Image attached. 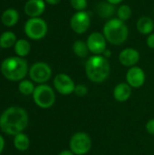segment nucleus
Wrapping results in <instances>:
<instances>
[{
  "mask_svg": "<svg viewBox=\"0 0 154 155\" xmlns=\"http://www.w3.org/2000/svg\"><path fill=\"white\" fill-rule=\"evenodd\" d=\"M27 125V113L21 107H9L0 116V129L3 133L8 135H16L21 134Z\"/></svg>",
  "mask_w": 154,
  "mask_h": 155,
  "instance_id": "f257e3e1",
  "label": "nucleus"
},
{
  "mask_svg": "<svg viewBox=\"0 0 154 155\" xmlns=\"http://www.w3.org/2000/svg\"><path fill=\"white\" fill-rule=\"evenodd\" d=\"M84 71L87 78L94 84L105 82L111 74V66L107 58L103 55H92L85 62Z\"/></svg>",
  "mask_w": 154,
  "mask_h": 155,
  "instance_id": "f03ea898",
  "label": "nucleus"
},
{
  "mask_svg": "<svg viewBox=\"0 0 154 155\" xmlns=\"http://www.w3.org/2000/svg\"><path fill=\"white\" fill-rule=\"evenodd\" d=\"M103 34L107 42L113 45H123L129 36V29L125 22L116 18L109 19L103 25Z\"/></svg>",
  "mask_w": 154,
  "mask_h": 155,
  "instance_id": "7ed1b4c3",
  "label": "nucleus"
},
{
  "mask_svg": "<svg viewBox=\"0 0 154 155\" xmlns=\"http://www.w3.org/2000/svg\"><path fill=\"white\" fill-rule=\"evenodd\" d=\"M1 72L10 81H20L25 77L28 72L27 62L19 56L8 57L2 62Z\"/></svg>",
  "mask_w": 154,
  "mask_h": 155,
  "instance_id": "20e7f679",
  "label": "nucleus"
},
{
  "mask_svg": "<svg viewBox=\"0 0 154 155\" xmlns=\"http://www.w3.org/2000/svg\"><path fill=\"white\" fill-rule=\"evenodd\" d=\"M33 99L35 104L42 109H48L55 103L54 91L47 84H39L33 93Z\"/></svg>",
  "mask_w": 154,
  "mask_h": 155,
  "instance_id": "39448f33",
  "label": "nucleus"
},
{
  "mask_svg": "<svg viewBox=\"0 0 154 155\" xmlns=\"http://www.w3.org/2000/svg\"><path fill=\"white\" fill-rule=\"evenodd\" d=\"M48 31L46 22L41 17L29 18L25 24V33L32 40L43 39Z\"/></svg>",
  "mask_w": 154,
  "mask_h": 155,
  "instance_id": "423d86ee",
  "label": "nucleus"
},
{
  "mask_svg": "<svg viewBox=\"0 0 154 155\" xmlns=\"http://www.w3.org/2000/svg\"><path fill=\"white\" fill-rule=\"evenodd\" d=\"M69 146L74 155H85L91 151L92 139L88 134L77 132L72 135Z\"/></svg>",
  "mask_w": 154,
  "mask_h": 155,
  "instance_id": "0eeeda50",
  "label": "nucleus"
},
{
  "mask_svg": "<svg viewBox=\"0 0 154 155\" xmlns=\"http://www.w3.org/2000/svg\"><path fill=\"white\" fill-rule=\"evenodd\" d=\"M29 76L33 82L43 84L50 80L52 76V69L46 63L37 62L31 66Z\"/></svg>",
  "mask_w": 154,
  "mask_h": 155,
  "instance_id": "6e6552de",
  "label": "nucleus"
},
{
  "mask_svg": "<svg viewBox=\"0 0 154 155\" xmlns=\"http://www.w3.org/2000/svg\"><path fill=\"white\" fill-rule=\"evenodd\" d=\"M91 25V16L86 11H76L70 19L71 29L78 35L84 34Z\"/></svg>",
  "mask_w": 154,
  "mask_h": 155,
  "instance_id": "1a4fd4ad",
  "label": "nucleus"
},
{
  "mask_svg": "<svg viewBox=\"0 0 154 155\" xmlns=\"http://www.w3.org/2000/svg\"><path fill=\"white\" fill-rule=\"evenodd\" d=\"M90 53L95 55H102L107 49V40L103 33L93 32L90 34L86 40Z\"/></svg>",
  "mask_w": 154,
  "mask_h": 155,
  "instance_id": "9d476101",
  "label": "nucleus"
},
{
  "mask_svg": "<svg viewBox=\"0 0 154 155\" xmlns=\"http://www.w3.org/2000/svg\"><path fill=\"white\" fill-rule=\"evenodd\" d=\"M75 85L72 77L66 74H58L54 78V86L62 95H70L74 93Z\"/></svg>",
  "mask_w": 154,
  "mask_h": 155,
  "instance_id": "9b49d317",
  "label": "nucleus"
},
{
  "mask_svg": "<svg viewBox=\"0 0 154 155\" xmlns=\"http://www.w3.org/2000/svg\"><path fill=\"white\" fill-rule=\"evenodd\" d=\"M146 80V74L143 69L139 66L130 67L126 73V83L132 88L142 87Z\"/></svg>",
  "mask_w": 154,
  "mask_h": 155,
  "instance_id": "f8f14e48",
  "label": "nucleus"
},
{
  "mask_svg": "<svg viewBox=\"0 0 154 155\" xmlns=\"http://www.w3.org/2000/svg\"><path fill=\"white\" fill-rule=\"evenodd\" d=\"M140 57L141 55L138 50H136L135 48L127 47L119 54L118 58L122 65L130 68L135 66L138 64V62L140 61Z\"/></svg>",
  "mask_w": 154,
  "mask_h": 155,
  "instance_id": "ddd939ff",
  "label": "nucleus"
},
{
  "mask_svg": "<svg viewBox=\"0 0 154 155\" xmlns=\"http://www.w3.org/2000/svg\"><path fill=\"white\" fill-rule=\"evenodd\" d=\"M25 13L32 17H40L45 10L44 0H28L25 5Z\"/></svg>",
  "mask_w": 154,
  "mask_h": 155,
  "instance_id": "4468645a",
  "label": "nucleus"
},
{
  "mask_svg": "<svg viewBox=\"0 0 154 155\" xmlns=\"http://www.w3.org/2000/svg\"><path fill=\"white\" fill-rule=\"evenodd\" d=\"M132 87L127 83H120L113 89V98L119 103L128 101L132 95Z\"/></svg>",
  "mask_w": 154,
  "mask_h": 155,
  "instance_id": "2eb2a0df",
  "label": "nucleus"
},
{
  "mask_svg": "<svg viewBox=\"0 0 154 155\" xmlns=\"http://www.w3.org/2000/svg\"><path fill=\"white\" fill-rule=\"evenodd\" d=\"M136 28L140 34L144 35H149L153 32V20L150 16H142L137 20Z\"/></svg>",
  "mask_w": 154,
  "mask_h": 155,
  "instance_id": "dca6fc26",
  "label": "nucleus"
},
{
  "mask_svg": "<svg viewBox=\"0 0 154 155\" xmlns=\"http://www.w3.org/2000/svg\"><path fill=\"white\" fill-rule=\"evenodd\" d=\"M19 20V14L14 8H7L5 10L1 16L2 24L5 26L11 27L17 24Z\"/></svg>",
  "mask_w": 154,
  "mask_h": 155,
  "instance_id": "f3484780",
  "label": "nucleus"
},
{
  "mask_svg": "<svg viewBox=\"0 0 154 155\" xmlns=\"http://www.w3.org/2000/svg\"><path fill=\"white\" fill-rule=\"evenodd\" d=\"M72 50H73L74 54L76 56L80 57V58L87 57L88 54L90 53L89 48L87 46V44L84 40H76V41H74L73 45H72Z\"/></svg>",
  "mask_w": 154,
  "mask_h": 155,
  "instance_id": "a211bd4d",
  "label": "nucleus"
},
{
  "mask_svg": "<svg viewBox=\"0 0 154 155\" xmlns=\"http://www.w3.org/2000/svg\"><path fill=\"white\" fill-rule=\"evenodd\" d=\"M97 14L102 18H109L113 16V15L115 12L114 5L108 3V2H102L97 5L96 7Z\"/></svg>",
  "mask_w": 154,
  "mask_h": 155,
  "instance_id": "6ab92c4d",
  "label": "nucleus"
},
{
  "mask_svg": "<svg viewBox=\"0 0 154 155\" xmlns=\"http://www.w3.org/2000/svg\"><path fill=\"white\" fill-rule=\"evenodd\" d=\"M15 52L19 57H25L28 55L31 51V45L25 39H19L15 44Z\"/></svg>",
  "mask_w": 154,
  "mask_h": 155,
  "instance_id": "aec40b11",
  "label": "nucleus"
},
{
  "mask_svg": "<svg viewBox=\"0 0 154 155\" xmlns=\"http://www.w3.org/2000/svg\"><path fill=\"white\" fill-rule=\"evenodd\" d=\"M15 34L12 31H5L0 35V47L2 48H10L16 43Z\"/></svg>",
  "mask_w": 154,
  "mask_h": 155,
  "instance_id": "412c9836",
  "label": "nucleus"
},
{
  "mask_svg": "<svg viewBox=\"0 0 154 155\" xmlns=\"http://www.w3.org/2000/svg\"><path fill=\"white\" fill-rule=\"evenodd\" d=\"M14 145L18 151H21V152L26 151L30 145V141H29L28 136L23 133L15 135Z\"/></svg>",
  "mask_w": 154,
  "mask_h": 155,
  "instance_id": "4be33fe9",
  "label": "nucleus"
},
{
  "mask_svg": "<svg viewBox=\"0 0 154 155\" xmlns=\"http://www.w3.org/2000/svg\"><path fill=\"white\" fill-rule=\"evenodd\" d=\"M116 14H117V18L118 19L125 22V21H128L132 17L133 10H132L131 6L129 5H125L124 4V5H120L117 8Z\"/></svg>",
  "mask_w": 154,
  "mask_h": 155,
  "instance_id": "5701e85b",
  "label": "nucleus"
},
{
  "mask_svg": "<svg viewBox=\"0 0 154 155\" xmlns=\"http://www.w3.org/2000/svg\"><path fill=\"white\" fill-rule=\"evenodd\" d=\"M18 89H19V92L21 94H23L25 95H30V94H33L35 87H34V84L31 81L24 80L19 84Z\"/></svg>",
  "mask_w": 154,
  "mask_h": 155,
  "instance_id": "b1692460",
  "label": "nucleus"
},
{
  "mask_svg": "<svg viewBox=\"0 0 154 155\" xmlns=\"http://www.w3.org/2000/svg\"><path fill=\"white\" fill-rule=\"evenodd\" d=\"M70 5L76 11H85L88 2L87 0H70Z\"/></svg>",
  "mask_w": 154,
  "mask_h": 155,
  "instance_id": "393cba45",
  "label": "nucleus"
},
{
  "mask_svg": "<svg viewBox=\"0 0 154 155\" xmlns=\"http://www.w3.org/2000/svg\"><path fill=\"white\" fill-rule=\"evenodd\" d=\"M88 94V87L85 84H77L75 85L74 94L78 97H84Z\"/></svg>",
  "mask_w": 154,
  "mask_h": 155,
  "instance_id": "a878e982",
  "label": "nucleus"
},
{
  "mask_svg": "<svg viewBox=\"0 0 154 155\" xmlns=\"http://www.w3.org/2000/svg\"><path fill=\"white\" fill-rule=\"evenodd\" d=\"M145 129L147 131V133L151 135L154 136V119H150L145 125Z\"/></svg>",
  "mask_w": 154,
  "mask_h": 155,
  "instance_id": "bb28decb",
  "label": "nucleus"
},
{
  "mask_svg": "<svg viewBox=\"0 0 154 155\" xmlns=\"http://www.w3.org/2000/svg\"><path fill=\"white\" fill-rule=\"evenodd\" d=\"M146 45L149 48L154 49V33L150 34L146 38Z\"/></svg>",
  "mask_w": 154,
  "mask_h": 155,
  "instance_id": "cd10ccee",
  "label": "nucleus"
},
{
  "mask_svg": "<svg viewBox=\"0 0 154 155\" xmlns=\"http://www.w3.org/2000/svg\"><path fill=\"white\" fill-rule=\"evenodd\" d=\"M58 155H74V153L71 150H64L61 153H59Z\"/></svg>",
  "mask_w": 154,
  "mask_h": 155,
  "instance_id": "c85d7f7f",
  "label": "nucleus"
},
{
  "mask_svg": "<svg viewBox=\"0 0 154 155\" xmlns=\"http://www.w3.org/2000/svg\"><path fill=\"white\" fill-rule=\"evenodd\" d=\"M45 3L49 4V5H57L61 2V0H44Z\"/></svg>",
  "mask_w": 154,
  "mask_h": 155,
  "instance_id": "c756f323",
  "label": "nucleus"
},
{
  "mask_svg": "<svg viewBox=\"0 0 154 155\" xmlns=\"http://www.w3.org/2000/svg\"><path fill=\"white\" fill-rule=\"evenodd\" d=\"M4 148H5V141H4V138L0 135V154L3 152Z\"/></svg>",
  "mask_w": 154,
  "mask_h": 155,
  "instance_id": "7c9ffc66",
  "label": "nucleus"
},
{
  "mask_svg": "<svg viewBox=\"0 0 154 155\" xmlns=\"http://www.w3.org/2000/svg\"><path fill=\"white\" fill-rule=\"evenodd\" d=\"M102 55H103V56H104L105 58H107V59H108L109 57H111V55H112V52H111L109 49H106V50L103 52V54Z\"/></svg>",
  "mask_w": 154,
  "mask_h": 155,
  "instance_id": "2f4dec72",
  "label": "nucleus"
},
{
  "mask_svg": "<svg viewBox=\"0 0 154 155\" xmlns=\"http://www.w3.org/2000/svg\"><path fill=\"white\" fill-rule=\"evenodd\" d=\"M123 1V0H106V2H108V3H110V4L113 5H119V4H121Z\"/></svg>",
  "mask_w": 154,
  "mask_h": 155,
  "instance_id": "473e14b6",
  "label": "nucleus"
},
{
  "mask_svg": "<svg viewBox=\"0 0 154 155\" xmlns=\"http://www.w3.org/2000/svg\"><path fill=\"white\" fill-rule=\"evenodd\" d=\"M153 13H154V8H153Z\"/></svg>",
  "mask_w": 154,
  "mask_h": 155,
  "instance_id": "72a5a7b5",
  "label": "nucleus"
},
{
  "mask_svg": "<svg viewBox=\"0 0 154 155\" xmlns=\"http://www.w3.org/2000/svg\"><path fill=\"white\" fill-rule=\"evenodd\" d=\"M0 155H1V154H0Z\"/></svg>",
  "mask_w": 154,
  "mask_h": 155,
  "instance_id": "f704fd0d",
  "label": "nucleus"
}]
</instances>
